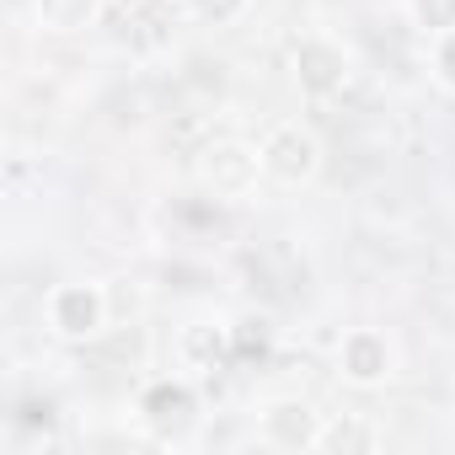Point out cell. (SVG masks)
Here are the masks:
<instances>
[{
	"label": "cell",
	"mask_w": 455,
	"mask_h": 455,
	"mask_svg": "<svg viewBox=\"0 0 455 455\" xmlns=\"http://www.w3.org/2000/svg\"><path fill=\"white\" fill-rule=\"evenodd\" d=\"M322 444H343V450H364V444H375V434L364 428V423H332L327 434H316Z\"/></svg>",
	"instance_id": "obj_9"
},
{
	"label": "cell",
	"mask_w": 455,
	"mask_h": 455,
	"mask_svg": "<svg viewBox=\"0 0 455 455\" xmlns=\"http://www.w3.org/2000/svg\"><path fill=\"white\" fill-rule=\"evenodd\" d=\"M386 364H391L386 338H375V332H354V338L343 343V370H348V380H380Z\"/></svg>",
	"instance_id": "obj_5"
},
{
	"label": "cell",
	"mask_w": 455,
	"mask_h": 455,
	"mask_svg": "<svg viewBox=\"0 0 455 455\" xmlns=\"http://www.w3.org/2000/svg\"><path fill=\"white\" fill-rule=\"evenodd\" d=\"M300 81H306V92H316V97L338 92V86H343V54L327 49V44H306V49H300Z\"/></svg>",
	"instance_id": "obj_4"
},
{
	"label": "cell",
	"mask_w": 455,
	"mask_h": 455,
	"mask_svg": "<svg viewBox=\"0 0 455 455\" xmlns=\"http://www.w3.org/2000/svg\"><path fill=\"white\" fill-rule=\"evenodd\" d=\"M418 12L428 28H444V22H455V0H418Z\"/></svg>",
	"instance_id": "obj_10"
},
{
	"label": "cell",
	"mask_w": 455,
	"mask_h": 455,
	"mask_svg": "<svg viewBox=\"0 0 455 455\" xmlns=\"http://www.w3.org/2000/svg\"><path fill=\"white\" fill-rule=\"evenodd\" d=\"M263 166L279 177V182H306L316 172V140L306 129H274V140L263 145Z\"/></svg>",
	"instance_id": "obj_1"
},
{
	"label": "cell",
	"mask_w": 455,
	"mask_h": 455,
	"mask_svg": "<svg viewBox=\"0 0 455 455\" xmlns=\"http://www.w3.org/2000/svg\"><path fill=\"white\" fill-rule=\"evenodd\" d=\"M49 322H54V332H65V338H86V332H97V327H102V300H97V290H86V284H65V290H54V300H49Z\"/></svg>",
	"instance_id": "obj_2"
},
{
	"label": "cell",
	"mask_w": 455,
	"mask_h": 455,
	"mask_svg": "<svg viewBox=\"0 0 455 455\" xmlns=\"http://www.w3.org/2000/svg\"><path fill=\"white\" fill-rule=\"evenodd\" d=\"M268 434H274L279 444H311V439H316L311 407H306V402H279V407L268 412Z\"/></svg>",
	"instance_id": "obj_6"
},
{
	"label": "cell",
	"mask_w": 455,
	"mask_h": 455,
	"mask_svg": "<svg viewBox=\"0 0 455 455\" xmlns=\"http://www.w3.org/2000/svg\"><path fill=\"white\" fill-rule=\"evenodd\" d=\"M242 12V0H198V17H209V22H231Z\"/></svg>",
	"instance_id": "obj_11"
},
{
	"label": "cell",
	"mask_w": 455,
	"mask_h": 455,
	"mask_svg": "<svg viewBox=\"0 0 455 455\" xmlns=\"http://www.w3.org/2000/svg\"><path fill=\"white\" fill-rule=\"evenodd\" d=\"M92 6L97 0H38V22L54 28V33H76L92 22Z\"/></svg>",
	"instance_id": "obj_7"
},
{
	"label": "cell",
	"mask_w": 455,
	"mask_h": 455,
	"mask_svg": "<svg viewBox=\"0 0 455 455\" xmlns=\"http://www.w3.org/2000/svg\"><path fill=\"white\" fill-rule=\"evenodd\" d=\"M439 70H444V81H450V86H455V38H450V44H444V54H439Z\"/></svg>",
	"instance_id": "obj_12"
},
{
	"label": "cell",
	"mask_w": 455,
	"mask_h": 455,
	"mask_svg": "<svg viewBox=\"0 0 455 455\" xmlns=\"http://www.w3.org/2000/svg\"><path fill=\"white\" fill-rule=\"evenodd\" d=\"M220 348H225V338H220L214 327H188V332H182V359H188V364H204V370H214Z\"/></svg>",
	"instance_id": "obj_8"
},
{
	"label": "cell",
	"mask_w": 455,
	"mask_h": 455,
	"mask_svg": "<svg viewBox=\"0 0 455 455\" xmlns=\"http://www.w3.org/2000/svg\"><path fill=\"white\" fill-rule=\"evenodd\" d=\"M258 166H263V156H252L247 145H231V140L204 150V177H209L214 193H242L258 177Z\"/></svg>",
	"instance_id": "obj_3"
}]
</instances>
